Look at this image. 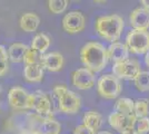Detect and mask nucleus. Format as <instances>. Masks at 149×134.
I'll list each match as a JSON object with an SVG mask.
<instances>
[{
    "instance_id": "f257e3e1",
    "label": "nucleus",
    "mask_w": 149,
    "mask_h": 134,
    "mask_svg": "<svg viewBox=\"0 0 149 134\" xmlns=\"http://www.w3.org/2000/svg\"><path fill=\"white\" fill-rule=\"evenodd\" d=\"M80 60L86 68L93 73H98L107 66L109 58L104 45L90 41L80 49Z\"/></svg>"
},
{
    "instance_id": "f03ea898",
    "label": "nucleus",
    "mask_w": 149,
    "mask_h": 134,
    "mask_svg": "<svg viewBox=\"0 0 149 134\" xmlns=\"http://www.w3.org/2000/svg\"><path fill=\"white\" fill-rule=\"evenodd\" d=\"M96 32L101 38L110 43H117L124 29V19L118 15L98 17L95 24Z\"/></svg>"
},
{
    "instance_id": "7ed1b4c3",
    "label": "nucleus",
    "mask_w": 149,
    "mask_h": 134,
    "mask_svg": "<svg viewBox=\"0 0 149 134\" xmlns=\"http://www.w3.org/2000/svg\"><path fill=\"white\" fill-rule=\"evenodd\" d=\"M52 98L57 109L66 114L77 113L81 105L80 97L63 85H58L52 91Z\"/></svg>"
},
{
    "instance_id": "20e7f679",
    "label": "nucleus",
    "mask_w": 149,
    "mask_h": 134,
    "mask_svg": "<svg viewBox=\"0 0 149 134\" xmlns=\"http://www.w3.org/2000/svg\"><path fill=\"white\" fill-rule=\"evenodd\" d=\"M126 46L129 53L132 54H146L149 51V32L132 29L127 34Z\"/></svg>"
},
{
    "instance_id": "39448f33",
    "label": "nucleus",
    "mask_w": 149,
    "mask_h": 134,
    "mask_svg": "<svg viewBox=\"0 0 149 134\" xmlns=\"http://www.w3.org/2000/svg\"><path fill=\"white\" fill-rule=\"evenodd\" d=\"M97 89L101 97L113 100L121 93V84L119 82V78L113 74H107L99 78L97 83Z\"/></svg>"
},
{
    "instance_id": "423d86ee",
    "label": "nucleus",
    "mask_w": 149,
    "mask_h": 134,
    "mask_svg": "<svg viewBox=\"0 0 149 134\" xmlns=\"http://www.w3.org/2000/svg\"><path fill=\"white\" fill-rule=\"evenodd\" d=\"M112 73L117 78L120 79L135 81V78L141 73V69H140V64L137 59L128 58L124 62L115 63L112 66Z\"/></svg>"
},
{
    "instance_id": "0eeeda50",
    "label": "nucleus",
    "mask_w": 149,
    "mask_h": 134,
    "mask_svg": "<svg viewBox=\"0 0 149 134\" xmlns=\"http://www.w3.org/2000/svg\"><path fill=\"white\" fill-rule=\"evenodd\" d=\"M8 102L13 109H32V94L22 87H13L8 93Z\"/></svg>"
},
{
    "instance_id": "6e6552de",
    "label": "nucleus",
    "mask_w": 149,
    "mask_h": 134,
    "mask_svg": "<svg viewBox=\"0 0 149 134\" xmlns=\"http://www.w3.org/2000/svg\"><path fill=\"white\" fill-rule=\"evenodd\" d=\"M85 26H86V19L80 11H70L62 19L63 30L71 35L82 32Z\"/></svg>"
},
{
    "instance_id": "1a4fd4ad",
    "label": "nucleus",
    "mask_w": 149,
    "mask_h": 134,
    "mask_svg": "<svg viewBox=\"0 0 149 134\" xmlns=\"http://www.w3.org/2000/svg\"><path fill=\"white\" fill-rule=\"evenodd\" d=\"M71 81H72V85L78 89H89L91 88L96 78H95V73L88 69L86 67H82L79 69H76L71 75Z\"/></svg>"
},
{
    "instance_id": "9d476101",
    "label": "nucleus",
    "mask_w": 149,
    "mask_h": 134,
    "mask_svg": "<svg viewBox=\"0 0 149 134\" xmlns=\"http://www.w3.org/2000/svg\"><path fill=\"white\" fill-rule=\"evenodd\" d=\"M32 109H35L36 113L44 120L51 119L50 117L52 115L51 103H50L49 97L44 92L37 91L36 93L32 94Z\"/></svg>"
},
{
    "instance_id": "9b49d317",
    "label": "nucleus",
    "mask_w": 149,
    "mask_h": 134,
    "mask_svg": "<svg viewBox=\"0 0 149 134\" xmlns=\"http://www.w3.org/2000/svg\"><path fill=\"white\" fill-rule=\"evenodd\" d=\"M136 121V116H125L118 112H112L111 114L108 116V122L110 126L117 130L118 132L123 133L124 131L128 128H134V123Z\"/></svg>"
},
{
    "instance_id": "f8f14e48",
    "label": "nucleus",
    "mask_w": 149,
    "mask_h": 134,
    "mask_svg": "<svg viewBox=\"0 0 149 134\" xmlns=\"http://www.w3.org/2000/svg\"><path fill=\"white\" fill-rule=\"evenodd\" d=\"M130 26L136 30H147L149 28V10L145 8H136L129 16Z\"/></svg>"
},
{
    "instance_id": "ddd939ff",
    "label": "nucleus",
    "mask_w": 149,
    "mask_h": 134,
    "mask_svg": "<svg viewBox=\"0 0 149 134\" xmlns=\"http://www.w3.org/2000/svg\"><path fill=\"white\" fill-rule=\"evenodd\" d=\"M63 56L58 51H51L42 55L41 66L49 72H58L63 67Z\"/></svg>"
},
{
    "instance_id": "4468645a",
    "label": "nucleus",
    "mask_w": 149,
    "mask_h": 134,
    "mask_svg": "<svg viewBox=\"0 0 149 134\" xmlns=\"http://www.w3.org/2000/svg\"><path fill=\"white\" fill-rule=\"evenodd\" d=\"M107 54H108V58L115 63H119V62H124L126 59H128L129 56V51L127 48L126 44H121V43H112L108 49H107Z\"/></svg>"
},
{
    "instance_id": "2eb2a0df",
    "label": "nucleus",
    "mask_w": 149,
    "mask_h": 134,
    "mask_svg": "<svg viewBox=\"0 0 149 134\" xmlns=\"http://www.w3.org/2000/svg\"><path fill=\"white\" fill-rule=\"evenodd\" d=\"M20 28L26 32H33L37 30V28L40 25V18L36 13H24L20 20H19Z\"/></svg>"
},
{
    "instance_id": "dca6fc26",
    "label": "nucleus",
    "mask_w": 149,
    "mask_h": 134,
    "mask_svg": "<svg viewBox=\"0 0 149 134\" xmlns=\"http://www.w3.org/2000/svg\"><path fill=\"white\" fill-rule=\"evenodd\" d=\"M44 67L40 64L26 65L24 69V78L29 83H39L44 78Z\"/></svg>"
},
{
    "instance_id": "f3484780",
    "label": "nucleus",
    "mask_w": 149,
    "mask_h": 134,
    "mask_svg": "<svg viewBox=\"0 0 149 134\" xmlns=\"http://www.w3.org/2000/svg\"><path fill=\"white\" fill-rule=\"evenodd\" d=\"M82 122H84V125H86L87 128H89L93 132H97L100 130L101 125H102V116L98 113V112H95V111H89L86 114L84 115L82 117Z\"/></svg>"
},
{
    "instance_id": "a211bd4d",
    "label": "nucleus",
    "mask_w": 149,
    "mask_h": 134,
    "mask_svg": "<svg viewBox=\"0 0 149 134\" xmlns=\"http://www.w3.org/2000/svg\"><path fill=\"white\" fill-rule=\"evenodd\" d=\"M28 46H26L22 43H13L9 46L8 48V56L9 59L13 63H20L24 62V58L27 51H28Z\"/></svg>"
},
{
    "instance_id": "6ab92c4d",
    "label": "nucleus",
    "mask_w": 149,
    "mask_h": 134,
    "mask_svg": "<svg viewBox=\"0 0 149 134\" xmlns=\"http://www.w3.org/2000/svg\"><path fill=\"white\" fill-rule=\"evenodd\" d=\"M134 109H135V102L131 101L130 98H127V97L119 98L116 102V105H115V109H116L115 112H118V113L125 115V116L135 115Z\"/></svg>"
},
{
    "instance_id": "aec40b11",
    "label": "nucleus",
    "mask_w": 149,
    "mask_h": 134,
    "mask_svg": "<svg viewBox=\"0 0 149 134\" xmlns=\"http://www.w3.org/2000/svg\"><path fill=\"white\" fill-rule=\"evenodd\" d=\"M50 46V38L44 34V32H39L37 34L32 40H31V48L37 51L40 54H44L47 51V49Z\"/></svg>"
},
{
    "instance_id": "412c9836",
    "label": "nucleus",
    "mask_w": 149,
    "mask_h": 134,
    "mask_svg": "<svg viewBox=\"0 0 149 134\" xmlns=\"http://www.w3.org/2000/svg\"><path fill=\"white\" fill-rule=\"evenodd\" d=\"M61 125L54 119H47L41 122L40 133L41 134H60Z\"/></svg>"
},
{
    "instance_id": "4be33fe9",
    "label": "nucleus",
    "mask_w": 149,
    "mask_h": 134,
    "mask_svg": "<svg viewBox=\"0 0 149 134\" xmlns=\"http://www.w3.org/2000/svg\"><path fill=\"white\" fill-rule=\"evenodd\" d=\"M135 116L136 117H147L149 115V101L147 98H138L135 101Z\"/></svg>"
},
{
    "instance_id": "5701e85b",
    "label": "nucleus",
    "mask_w": 149,
    "mask_h": 134,
    "mask_svg": "<svg viewBox=\"0 0 149 134\" xmlns=\"http://www.w3.org/2000/svg\"><path fill=\"white\" fill-rule=\"evenodd\" d=\"M135 86L140 92L149 91V72H141L135 78Z\"/></svg>"
},
{
    "instance_id": "b1692460",
    "label": "nucleus",
    "mask_w": 149,
    "mask_h": 134,
    "mask_svg": "<svg viewBox=\"0 0 149 134\" xmlns=\"http://www.w3.org/2000/svg\"><path fill=\"white\" fill-rule=\"evenodd\" d=\"M41 58H42V54H40L37 51H35L31 47H29L27 53H26L24 62H25L26 65H41Z\"/></svg>"
},
{
    "instance_id": "393cba45",
    "label": "nucleus",
    "mask_w": 149,
    "mask_h": 134,
    "mask_svg": "<svg viewBox=\"0 0 149 134\" xmlns=\"http://www.w3.org/2000/svg\"><path fill=\"white\" fill-rule=\"evenodd\" d=\"M68 7L67 0H49L48 1V8L52 13L58 15L62 13Z\"/></svg>"
},
{
    "instance_id": "a878e982",
    "label": "nucleus",
    "mask_w": 149,
    "mask_h": 134,
    "mask_svg": "<svg viewBox=\"0 0 149 134\" xmlns=\"http://www.w3.org/2000/svg\"><path fill=\"white\" fill-rule=\"evenodd\" d=\"M134 130L138 134H146L149 132V117H136Z\"/></svg>"
},
{
    "instance_id": "bb28decb",
    "label": "nucleus",
    "mask_w": 149,
    "mask_h": 134,
    "mask_svg": "<svg viewBox=\"0 0 149 134\" xmlns=\"http://www.w3.org/2000/svg\"><path fill=\"white\" fill-rule=\"evenodd\" d=\"M74 134H96V133L93 132L89 128H87L86 125L81 124V125H78L77 128H74Z\"/></svg>"
},
{
    "instance_id": "cd10ccee",
    "label": "nucleus",
    "mask_w": 149,
    "mask_h": 134,
    "mask_svg": "<svg viewBox=\"0 0 149 134\" xmlns=\"http://www.w3.org/2000/svg\"><path fill=\"white\" fill-rule=\"evenodd\" d=\"M8 70V59L0 58V76H3Z\"/></svg>"
},
{
    "instance_id": "c85d7f7f",
    "label": "nucleus",
    "mask_w": 149,
    "mask_h": 134,
    "mask_svg": "<svg viewBox=\"0 0 149 134\" xmlns=\"http://www.w3.org/2000/svg\"><path fill=\"white\" fill-rule=\"evenodd\" d=\"M141 4H143V6L145 9L149 10V0H143V1H141Z\"/></svg>"
},
{
    "instance_id": "c756f323",
    "label": "nucleus",
    "mask_w": 149,
    "mask_h": 134,
    "mask_svg": "<svg viewBox=\"0 0 149 134\" xmlns=\"http://www.w3.org/2000/svg\"><path fill=\"white\" fill-rule=\"evenodd\" d=\"M145 63H146V65L149 67V51L146 53V55H145Z\"/></svg>"
},
{
    "instance_id": "7c9ffc66",
    "label": "nucleus",
    "mask_w": 149,
    "mask_h": 134,
    "mask_svg": "<svg viewBox=\"0 0 149 134\" xmlns=\"http://www.w3.org/2000/svg\"><path fill=\"white\" fill-rule=\"evenodd\" d=\"M96 134H112V133L108 132V131H100V132H98V133H96Z\"/></svg>"
},
{
    "instance_id": "2f4dec72",
    "label": "nucleus",
    "mask_w": 149,
    "mask_h": 134,
    "mask_svg": "<svg viewBox=\"0 0 149 134\" xmlns=\"http://www.w3.org/2000/svg\"><path fill=\"white\" fill-rule=\"evenodd\" d=\"M2 92V85H1V82H0V93Z\"/></svg>"
},
{
    "instance_id": "473e14b6",
    "label": "nucleus",
    "mask_w": 149,
    "mask_h": 134,
    "mask_svg": "<svg viewBox=\"0 0 149 134\" xmlns=\"http://www.w3.org/2000/svg\"><path fill=\"white\" fill-rule=\"evenodd\" d=\"M136 134H138V133H136Z\"/></svg>"
}]
</instances>
